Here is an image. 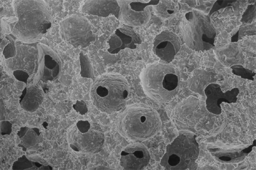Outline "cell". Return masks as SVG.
Here are the masks:
<instances>
[{"label": "cell", "mask_w": 256, "mask_h": 170, "mask_svg": "<svg viewBox=\"0 0 256 170\" xmlns=\"http://www.w3.org/2000/svg\"><path fill=\"white\" fill-rule=\"evenodd\" d=\"M12 6L16 21L11 25L12 35L22 41H38L52 24V11L44 1L14 0Z\"/></svg>", "instance_id": "6da1fadb"}, {"label": "cell", "mask_w": 256, "mask_h": 170, "mask_svg": "<svg viewBox=\"0 0 256 170\" xmlns=\"http://www.w3.org/2000/svg\"><path fill=\"white\" fill-rule=\"evenodd\" d=\"M161 127L162 121L157 111L144 104L127 107L117 122L118 133L124 138L135 142L152 138Z\"/></svg>", "instance_id": "7a4b0ae2"}, {"label": "cell", "mask_w": 256, "mask_h": 170, "mask_svg": "<svg viewBox=\"0 0 256 170\" xmlns=\"http://www.w3.org/2000/svg\"><path fill=\"white\" fill-rule=\"evenodd\" d=\"M140 78L144 92L156 102H168L178 92L179 73L172 65L160 62L149 64L142 70Z\"/></svg>", "instance_id": "3957f363"}, {"label": "cell", "mask_w": 256, "mask_h": 170, "mask_svg": "<svg viewBox=\"0 0 256 170\" xmlns=\"http://www.w3.org/2000/svg\"><path fill=\"white\" fill-rule=\"evenodd\" d=\"M130 93L129 84L124 77L117 73H106L93 82L90 96L98 110L111 114L124 108Z\"/></svg>", "instance_id": "277c9868"}, {"label": "cell", "mask_w": 256, "mask_h": 170, "mask_svg": "<svg viewBox=\"0 0 256 170\" xmlns=\"http://www.w3.org/2000/svg\"><path fill=\"white\" fill-rule=\"evenodd\" d=\"M180 27L184 42L191 50L204 52L214 47L216 31L208 15L195 10L188 11Z\"/></svg>", "instance_id": "5b68a950"}, {"label": "cell", "mask_w": 256, "mask_h": 170, "mask_svg": "<svg viewBox=\"0 0 256 170\" xmlns=\"http://www.w3.org/2000/svg\"><path fill=\"white\" fill-rule=\"evenodd\" d=\"M196 136L188 131H182L166 148L160 165L165 170H196L200 154Z\"/></svg>", "instance_id": "8992f818"}, {"label": "cell", "mask_w": 256, "mask_h": 170, "mask_svg": "<svg viewBox=\"0 0 256 170\" xmlns=\"http://www.w3.org/2000/svg\"><path fill=\"white\" fill-rule=\"evenodd\" d=\"M68 133L69 145L76 152L97 153L102 150L104 142V135L101 128L88 120L78 121Z\"/></svg>", "instance_id": "52a82bcc"}, {"label": "cell", "mask_w": 256, "mask_h": 170, "mask_svg": "<svg viewBox=\"0 0 256 170\" xmlns=\"http://www.w3.org/2000/svg\"><path fill=\"white\" fill-rule=\"evenodd\" d=\"M59 29L62 39L75 48L87 47L96 39L92 24L82 15L73 14L66 17L60 22Z\"/></svg>", "instance_id": "ba28073f"}, {"label": "cell", "mask_w": 256, "mask_h": 170, "mask_svg": "<svg viewBox=\"0 0 256 170\" xmlns=\"http://www.w3.org/2000/svg\"><path fill=\"white\" fill-rule=\"evenodd\" d=\"M160 1V0H150L148 2L118 0L120 7L118 19L126 25L132 27L145 25L151 16V12L148 6L156 5Z\"/></svg>", "instance_id": "9c48e42d"}, {"label": "cell", "mask_w": 256, "mask_h": 170, "mask_svg": "<svg viewBox=\"0 0 256 170\" xmlns=\"http://www.w3.org/2000/svg\"><path fill=\"white\" fill-rule=\"evenodd\" d=\"M254 139L248 146L232 145L221 142L208 144L207 150L216 161L221 163L236 164L242 162L256 145Z\"/></svg>", "instance_id": "30bf717a"}, {"label": "cell", "mask_w": 256, "mask_h": 170, "mask_svg": "<svg viewBox=\"0 0 256 170\" xmlns=\"http://www.w3.org/2000/svg\"><path fill=\"white\" fill-rule=\"evenodd\" d=\"M40 80L44 82L55 80L60 75L62 60L50 47L44 44L38 45Z\"/></svg>", "instance_id": "8fae6325"}, {"label": "cell", "mask_w": 256, "mask_h": 170, "mask_svg": "<svg viewBox=\"0 0 256 170\" xmlns=\"http://www.w3.org/2000/svg\"><path fill=\"white\" fill-rule=\"evenodd\" d=\"M180 47V40L178 35L166 29L154 38L152 51L162 60L170 63L174 60Z\"/></svg>", "instance_id": "7c38bea8"}, {"label": "cell", "mask_w": 256, "mask_h": 170, "mask_svg": "<svg viewBox=\"0 0 256 170\" xmlns=\"http://www.w3.org/2000/svg\"><path fill=\"white\" fill-rule=\"evenodd\" d=\"M206 96V108L210 113L220 115L222 112L221 104L223 102L228 104L235 103L238 100L240 90L238 88H234L230 90L223 92L220 85L210 83L204 89Z\"/></svg>", "instance_id": "4fadbf2b"}, {"label": "cell", "mask_w": 256, "mask_h": 170, "mask_svg": "<svg viewBox=\"0 0 256 170\" xmlns=\"http://www.w3.org/2000/svg\"><path fill=\"white\" fill-rule=\"evenodd\" d=\"M150 156L147 147L142 143L128 145L121 152L120 165L124 170H142L150 161Z\"/></svg>", "instance_id": "5bb4252c"}, {"label": "cell", "mask_w": 256, "mask_h": 170, "mask_svg": "<svg viewBox=\"0 0 256 170\" xmlns=\"http://www.w3.org/2000/svg\"><path fill=\"white\" fill-rule=\"evenodd\" d=\"M142 42L140 36L133 28L125 25L117 28L110 36L107 41L109 45L108 51L116 54L126 48L135 49Z\"/></svg>", "instance_id": "9a60e30c"}, {"label": "cell", "mask_w": 256, "mask_h": 170, "mask_svg": "<svg viewBox=\"0 0 256 170\" xmlns=\"http://www.w3.org/2000/svg\"><path fill=\"white\" fill-rule=\"evenodd\" d=\"M81 12L86 14L106 17L110 15L119 18L120 7L118 0H86L80 8Z\"/></svg>", "instance_id": "2e32d148"}, {"label": "cell", "mask_w": 256, "mask_h": 170, "mask_svg": "<svg viewBox=\"0 0 256 170\" xmlns=\"http://www.w3.org/2000/svg\"><path fill=\"white\" fill-rule=\"evenodd\" d=\"M44 98L43 92L37 86H26L20 96V104L24 110L32 112L42 104Z\"/></svg>", "instance_id": "e0dca14e"}, {"label": "cell", "mask_w": 256, "mask_h": 170, "mask_svg": "<svg viewBox=\"0 0 256 170\" xmlns=\"http://www.w3.org/2000/svg\"><path fill=\"white\" fill-rule=\"evenodd\" d=\"M21 142L18 145L24 151L36 149L42 141V136L37 128L22 127L17 133Z\"/></svg>", "instance_id": "ac0fdd59"}, {"label": "cell", "mask_w": 256, "mask_h": 170, "mask_svg": "<svg viewBox=\"0 0 256 170\" xmlns=\"http://www.w3.org/2000/svg\"><path fill=\"white\" fill-rule=\"evenodd\" d=\"M156 6V13L163 18H167L173 16L178 10V4L171 0L160 1Z\"/></svg>", "instance_id": "d6986e66"}, {"label": "cell", "mask_w": 256, "mask_h": 170, "mask_svg": "<svg viewBox=\"0 0 256 170\" xmlns=\"http://www.w3.org/2000/svg\"><path fill=\"white\" fill-rule=\"evenodd\" d=\"M44 165L30 161L25 156H22L16 161L12 166V170H43Z\"/></svg>", "instance_id": "ffe728a7"}, {"label": "cell", "mask_w": 256, "mask_h": 170, "mask_svg": "<svg viewBox=\"0 0 256 170\" xmlns=\"http://www.w3.org/2000/svg\"><path fill=\"white\" fill-rule=\"evenodd\" d=\"M256 33V24L254 22L250 24L240 25L237 32L231 37V42H238L242 37L248 35H254Z\"/></svg>", "instance_id": "44dd1931"}, {"label": "cell", "mask_w": 256, "mask_h": 170, "mask_svg": "<svg viewBox=\"0 0 256 170\" xmlns=\"http://www.w3.org/2000/svg\"><path fill=\"white\" fill-rule=\"evenodd\" d=\"M232 73L242 78L254 81L255 72L244 67L241 65H234L230 67Z\"/></svg>", "instance_id": "7402d4cb"}, {"label": "cell", "mask_w": 256, "mask_h": 170, "mask_svg": "<svg viewBox=\"0 0 256 170\" xmlns=\"http://www.w3.org/2000/svg\"><path fill=\"white\" fill-rule=\"evenodd\" d=\"M80 62L81 65V75L84 77L92 78V69L88 58L86 55L80 53Z\"/></svg>", "instance_id": "603a6c76"}, {"label": "cell", "mask_w": 256, "mask_h": 170, "mask_svg": "<svg viewBox=\"0 0 256 170\" xmlns=\"http://www.w3.org/2000/svg\"><path fill=\"white\" fill-rule=\"evenodd\" d=\"M256 4H249L243 13L240 21L244 24H250L256 18Z\"/></svg>", "instance_id": "cb8c5ba5"}, {"label": "cell", "mask_w": 256, "mask_h": 170, "mask_svg": "<svg viewBox=\"0 0 256 170\" xmlns=\"http://www.w3.org/2000/svg\"><path fill=\"white\" fill-rule=\"evenodd\" d=\"M236 1V0H216L214 3L208 15L210 17L216 11L232 6V4Z\"/></svg>", "instance_id": "d4e9b609"}, {"label": "cell", "mask_w": 256, "mask_h": 170, "mask_svg": "<svg viewBox=\"0 0 256 170\" xmlns=\"http://www.w3.org/2000/svg\"><path fill=\"white\" fill-rule=\"evenodd\" d=\"M10 34L8 36L10 41L4 47L3 54L6 59L14 57L16 53L14 40L10 36Z\"/></svg>", "instance_id": "484cf974"}, {"label": "cell", "mask_w": 256, "mask_h": 170, "mask_svg": "<svg viewBox=\"0 0 256 170\" xmlns=\"http://www.w3.org/2000/svg\"><path fill=\"white\" fill-rule=\"evenodd\" d=\"M13 75L16 79L19 81L27 83L29 75L26 72L22 70L17 69L13 71Z\"/></svg>", "instance_id": "4316f807"}, {"label": "cell", "mask_w": 256, "mask_h": 170, "mask_svg": "<svg viewBox=\"0 0 256 170\" xmlns=\"http://www.w3.org/2000/svg\"><path fill=\"white\" fill-rule=\"evenodd\" d=\"M12 131V124L8 121L0 123V134L2 135H10Z\"/></svg>", "instance_id": "83f0119b"}, {"label": "cell", "mask_w": 256, "mask_h": 170, "mask_svg": "<svg viewBox=\"0 0 256 170\" xmlns=\"http://www.w3.org/2000/svg\"><path fill=\"white\" fill-rule=\"evenodd\" d=\"M73 108L81 114H85L88 110L85 103L82 101H78L76 103L73 105Z\"/></svg>", "instance_id": "f1b7e54d"}]
</instances>
